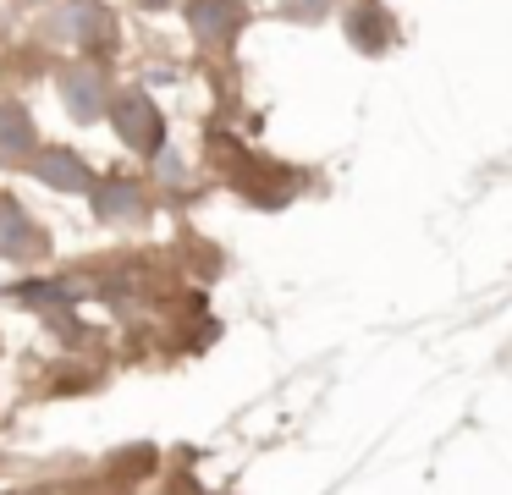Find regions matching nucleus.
<instances>
[{
    "label": "nucleus",
    "instance_id": "6e6552de",
    "mask_svg": "<svg viewBox=\"0 0 512 495\" xmlns=\"http://www.w3.org/2000/svg\"><path fill=\"white\" fill-rule=\"evenodd\" d=\"M133 209H138V187H127V182H111V187H100V215L122 220V215H133Z\"/></svg>",
    "mask_w": 512,
    "mask_h": 495
},
{
    "label": "nucleus",
    "instance_id": "20e7f679",
    "mask_svg": "<svg viewBox=\"0 0 512 495\" xmlns=\"http://www.w3.org/2000/svg\"><path fill=\"white\" fill-rule=\"evenodd\" d=\"M188 28L210 44L232 39V33L243 28V6H237V0H188Z\"/></svg>",
    "mask_w": 512,
    "mask_h": 495
},
{
    "label": "nucleus",
    "instance_id": "1a4fd4ad",
    "mask_svg": "<svg viewBox=\"0 0 512 495\" xmlns=\"http://www.w3.org/2000/svg\"><path fill=\"white\" fill-rule=\"evenodd\" d=\"M144 6H166V0H144Z\"/></svg>",
    "mask_w": 512,
    "mask_h": 495
},
{
    "label": "nucleus",
    "instance_id": "f257e3e1",
    "mask_svg": "<svg viewBox=\"0 0 512 495\" xmlns=\"http://www.w3.org/2000/svg\"><path fill=\"white\" fill-rule=\"evenodd\" d=\"M111 116H116V132H122V138L127 143H133V149H160V143H166V127H160V110L155 105H149V99L144 94H122V99H116V110H111Z\"/></svg>",
    "mask_w": 512,
    "mask_h": 495
},
{
    "label": "nucleus",
    "instance_id": "423d86ee",
    "mask_svg": "<svg viewBox=\"0 0 512 495\" xmlns=\"http://www.w3.org/2000/svg\"><path fill=\"white\" fill-rule=\"evenodd\" d=\"M34 176L45 187H61V193H89V171H83V160L67 149H45L34 165Z\"/></svg>",
    "mask_w": 512,
    "mask_h": 495
},
{
    "label": "nucleus",
    "instance_id": "0eeeda50",
    "mask_svg": "<svg viewBox=\"0 0 512 495\" xmlns=\"http://www.w3.org/2000/svg\"><path fill=\"white\" fill-rule=\"evenodd\" d=\"M34 149H39V138H34V121H28V110L0 105V160L17 165V160H28Z\"/></svg>",
    "mask_w": 512,
    "mask_h": 495
},
{
    "label": "nucleus",
    "instance_id": "f03ea898",
    "mask_svg": "<svg viewBox=\"0 0 512 495\" xmlns=\"http://www.w3.org/2000/svg\"><path fill=\"white\" fill-rule=\"evenodd\" d=\"M50 33H56V39H67V44H94V39H105V33H111V11L94 6V0H67V6L50 17Z\"/></svg>",
    "mask_w": 512,
    "mask_h": 495
},
{
    "label": "nucleus",
    "instance_id": "39448f33",
    "mask_svg": "<svg viewBox=\"0 0 512 495\" xmlns=\"http://www.w3.org/2000/svg\"><path fill=\"white\" fill-rule=\"evenodd\" d=\"M61 99H67V110L78 121H94L105 110V77L89 72V66H78V72L61 77Z\"/></svg>",
    "mask_w": 512,
    "mask_h": 495
},
{
    "label": "nucleus",
    "instance_id": "7ed1b4c3",
    "mask_svg": "<svg viewBox=\"0 0 512 495\" xmlns=\"http://www.w3.org/2000/svg\"><path fill=\"white\" fill-rule=\"evenodd\" d=\"M0 253L6 259H34V253H45V231L28 220V209L17 198H0Z\"/></svg>",
    "mask_w": 512,
    "mask_h": 495
}]
</instances>
